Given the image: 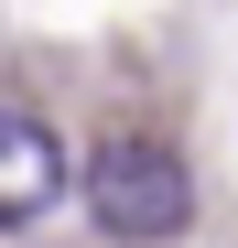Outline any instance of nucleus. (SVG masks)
Returning a JSON list of instances; mask_svg holds the SVG:
<instances>
[{"instance_id": "f257e3e1", "label": "nucleus", "mask_w": 238, "mask_h": 248, "mask_svg": "<svg viewBox=\"0 0 238 248\" xmlns=\"http://www.w3.org/2000/svg\"><path fill=\"white\" fill-rule=\"evenodd\" d=\"M76 205L98 216V237L152 248V237H184V216H195V173H184L173 140H152V130H108L87 162H76Z\"/></svg>"}, {"instance_id": "f03ea898", "label": "nucleus", "mask_w": 238, "mask_h": 248, "mask_svg": "<svg viewBox=\"0 0 238 248\" xmlns=\"http://www.w3.org/2000/svg\"><path fill=\"white\" fill-rule=\"evenodd\" d=\"M65 184H76L65 140H54L33 108H0V227H33V216H54V205H65Z\"/></svg>"}]
</instances>
